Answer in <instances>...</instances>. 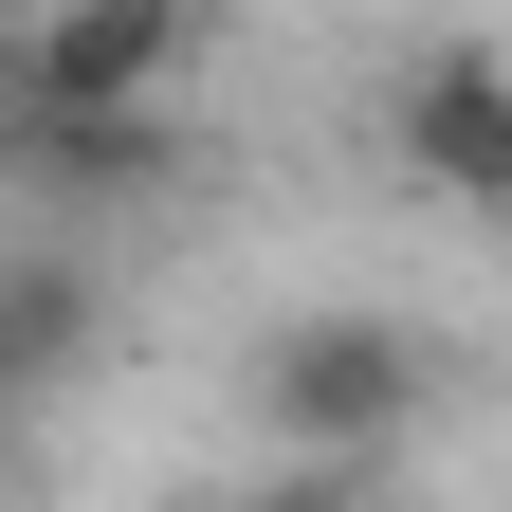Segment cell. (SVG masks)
Segmentation results:
<instances>
[{
    "label": "cell",
    "instance_id": "obj_2",
    "mask_svg": "<svg viewBox=\"0 0 512 512\" xmlns=\"http://www.w3.org/2000/svg\"><path fill=\"white\" fill-rule=\"evenodd\" d=\"M202 55V0H37L0 55V110H165Z\"/></svg>",
    "mask_w": 512,
    "mask_h": 512
},
{
    "label": "cell",
    "instance_id": "obj_5",
    "mask_svg": "<svg viewBox=\"0 0 512 512\" xmlns=\"http://www.w3.org/2000/svg\"><path fill=\"white\" fill-rule=\"evenodd\" d=\"M92 348V275H55V256H19L0 275V403H37L55 366Z\"/></svg>",
    "mask_w": 512,
    "mask_h": 512
},
{
    "label": "cell",
    "instance_id": "obj_3",
    "mask_svg": "<svg viewBox=\"0 0 512 512\" xmlns=\"http://www.w3.org/2000/svg\"><path fill=\"white\" fill-rule=\"evenodd\" d=\"M384 128H403V165L439 183V202H476V220H512V55H476V37H439L403 92H384Z\"/></svg>",
    "mask_w": 512,
    "mask_h": 512
},
{
    "label": "cell",
    "instance_id": "obj_4",
    "mask_svg": "<svg viewBox=\"0 0 512 512\" xmlns=\"http://www.w3.org/2000/svg\"><path fill=\"white\" fill-rule=\"evenodd\" d=\"M0 165L55 202H128V183H165V110H0Z\"/></svg>",
    "mask_w": 512,
    "mask_h": 512
},
{
    "label": "cell",
    "instance_id": "obj_7",
    "mask_svg": "<svg viewBox=\"0 0 512 512\" xmlns=\"http://www.w3.org/2000/svg\"><path fill=\"white\" fill-rule=\"evenodd\" d=\"M0 494H19V403H0Z\"/></svg>",
    "mask_w": 512,
    "mask_h": 512
},
{
    "label": "cell",
    "instance_id": "obj_6",
    "mask_svg": "<svg viewBox=\"0 0 512 512\" xmlns=\"http://www.w3.org/2000/svg\"><path fill=\"white\" fill-rule=\"evenodd\" d=\"M256 512H366V476H330V458H275V476H256Z\"/></svg>",
    "mask_w": 512,
    "mask_h": 512
},
{
    "label": "cell",
    "instance_id": "obj_1",
    "mask_svg": "<svg viewBox=\"0 0 512 512\" xmlns=\"http://www.w3.org/2000/svg\"><path fill=\"white\" fill-rule=\"evenodd\" d=\"M421 403H439V348L403 330V311H293V330L256 348V421H275V458L366 476L384 439H421Z\"/></svg>",
    "mask_w": 512,
    "mask_h": 512
}]
</instances>
